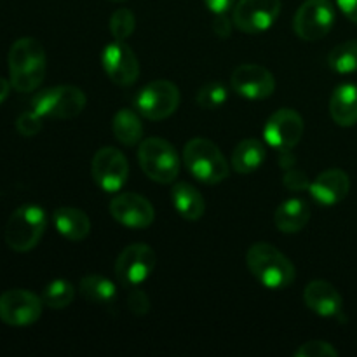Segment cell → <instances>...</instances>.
I'll list each match as a JSON object with an SVG mask.
<instances>
[{
    "mask_svg": "<svg viewBox=\"0 0 357 357\" xmlns=\"http://www.w3.org/2000/svg\"><path fill=\"white\" fill-rule=\"evenodd\" d=\"M112 131H114V136L117 138L119 143L135 146L138 145L143 136V124L139 121L138 114L124 108V110H119L115 114L114 121H112Z\"/></svg>",
    "mask_w": 357,
    "mask_h": 357,
    "instance_id": "d4e9b609",
    "label": "cell"
},
{
    "mask_svg": "<svg viewBox=\"0 0 357 357\" xmlns=\"http://www.w3.org/2000/svg\"><path fill=\"white\" fill-rule=\"evenodd\" d=\"M303 131H305V124L298 112L282 108L271 115L264 128V136L267 145H271L272 149L288 152L298 145Z\"/></svg>",
    "mask_w": 357,
    "mask_h": 357,
    "instance_id": "4fadbf2b",
    "label": "cell"
},
{
    "mask_svg": "<svg viewBox=\"0 0 357 357\" xmlns=\"http://www.w3.org/2000/svg\"><path fill=\"white\" fill-rule=\"evenodd\" d=\"M282 183H284V187L288 188V190H293V192L309 190V187H310V181H309V178H307V174L303 173V171H298V169L286 171Z\"/></svg>",
    "mask_w": 357,
    "mask_h": 357,
    "instance_id": "d6a6232c",
    "label": "cell"
},
{
    "mask_svg": "<svg viewBox=\"0 0 357 357\" xmlns=\"http://www.w3.org/2000/svg\"><path fill=\"white\" fill-rule=\"evenodd\" d=\"M110 215L115 222L129 229H146L155 218L152 202L135 192L115 195L110 202Z\"/></svg>",
    "mask_w": 357,
    "mask_h": 357,
    "instance_id": "9a60e30c",
    "label": "cell"
},
{
    "mask_svg": "<svg viewBox=\"0 0 357 357\" xmlns=\"http://www.w3.org/2000/svg\"><path fill=\"white\" fill-rule=\"evenodd\" d=\"M335 24V7L330 0H305L298 7L293 28L302 40H319Z\"/></svg>",
    "mask_w": 357,
    "mask_h": 357,
    "instance_id": "9c48e42d",
    "label": "cell"
},
{
    "mask_svg": "<svg viewBox=\"0 0 357 357\" xmlns=\"http://www.w3.org/2000/svg\"><path fill=\"white\" fill-rule=\"evenodd\" d=\"M310 220V208L305 201L302 199H288L282 202L278 209H275L274 222L275 227L281 230L282 234H296Z\"/></svg>",
    "mask_w": 357,
    "mask_h": 357,
    "instance_id": "7402d4cb",
    "label": "cell"
},
{
    "mask_svg": "<svg viewBox=\"0 0 357 357\" xmlns=\"http://www.w3.org/2000/svg\"><path fill=\"white\" fill-rule=\"evenodd\" d=\"M204 3L213 14H227L236 6V0H204Z\"/></svg>",
    "mask_w": 357,
    "mask_h": 357,
    "instance_id": "e575fe53",
    "label": "cell"
},
{
    "mask_svg": "<svg viewBox=\"0 0 357 357\" xmlns=\"http://www.w3.org/2000/svg\"><path fill=\"white\" fill-rule=\"evenodd\" d=\"M52 223H54L59 236L73 241V243L86 239L91 232L89 216L82 209L70 208V206H61V208L56 209L52 213Z\"/></svg>",
    "mask_w": 357,
    "mask_h": 357,
    "instance_id": "d6986e66",
    "label": "cell"
},
{
    "mask_svg": "<svg viewBox=\"0 0 357 357\" xmlns=\"http://www.w3.org/2000/svg\"><path fill=\"white\" fill-rule=\"evenodd\" d=\"M87 98L82 89L75 86H56L35 94L31 110L44 119H73L86 108Z\"/></svg>",
    "mask_w": 357,
    "mask_h": 357,
    "instance_id": "8992f818",
    "label": "cell"
},
{
    "mask_svg": "<svg viewBox=\"0 0 357 357\" xmlns=\"http://www.w3.org/2000/svg\"><path fill=\"white\" fill-rule=\"evenodd\" d=\"M110 33L114 35L115 40H126L132 35L136 28V17L129 9H117L110 17Z\"/></svg>",
    "mask_w": 357,
    "mask_h": 357,
    "instance_id": "f1b7e54d",
    "label": "cell"
},
{
    "mask_svg": "<svg viewBox=\"0 0 357 357\" xmlns=\"http://www.w3.org/2000/svg\"><path fill=\"white\" fill-rule=\"evenodd\" d=\"M183 162L195 180L206 185H216L227 180L230 167L222 150L206 138H194L185 145Z\"/></svg>",
    "mask_w": 357,
    "mask_h": 357,
    "instance_id": "3957f363",
    "label": "cell"
},
{
    "mask_svg": "<svg viewBox=\"0 0 357 357\" xmlns=\"http://www.w3.org/2000/svg\"><path fill=\"white\" fill-rule=\"evenodd\" d=\"M351 190V178L342 169H328L310 183L309 192L321 206H335L344 201Z\"/></svg>",
    "mask_w": 357,
    "mask_h": 357,
    "instance_id": "ac0fdd59",
    "label": "cell"
},
{
    "mask_svg": "<svg viewBox=\"0 0 357 357\" xmlns=\"http://www.w3.org/2000/svg\"><path fill=\"white\" fill-rule=\"evenodd\" d=\"M265 160V145L260 139H243L232 152V167L239 174H250L257 171Z\"/></svg>",
    "mask_w": 357,
    "mask_h": 357,
    "instance_id": "603a6c76",
    "label": "cell"
},
{
    "mask_svg": "<svg viewBox=\"0 0 357 357\" xmlns=\"http://www.w3.org/2000/svg\"><path fill=\"white\" fill-rule=\"evenodd\" d=\"M232 89L246 100H267L275 91V79L265 66L246 63L234 70Z\"/></svg>",
    "mask_w": 357,
    "mask_h": 357,
    "instance_id": "2e32d148",
    "label": "cell"
},
{
    "mask_svg": "<svg viewBox=\"0 0 357 357\" xmlns=\"http://www.w3.org/2000/svg\"><path fill=\"white\" fill-rule=\"evenodd\" d=\"M40 296L28 289L14 288L0 295V321L9 326H30L42 316Z\"/></svg>",
    "mask_w": 357,
    "mask_h": 357,
    "instance_id": "8fae6325",
    "label": "cell"
},
{
    "mask_svg": "<svg viewBox=\"0 0 357 357\" xmlns=\"http://www.w3.org/2000/svg\"><path fill=\"white\" fill-rule=\"evenodd\" d=\"M171 199H173L174 209L178 211V215L181 218H185L187 222H197L202 218L206 211V201L202 197L201 192L195 187H192L190 183H180L174 185L171 188Z\"/></svg>",
    "mask_w": 357,
    "mask_h": 357,
    "instance_id": "44dd1931",
    "label": "cell"
},
{
    "mask_svg": "<svg viewBox=\"0 0 357 357\" xmlns=\"http://www.w3.org/2000/svg\"><path fill=\"white\" fill-rule=\"evenodd\" d=\"M128 309L131 310L135 316H145L150 310V300L143 289L135 288L128 295Z\"/></svg>",
    "mask_w": 357,
    "mask_h": 357,
    "instance_id": "1f68e13d",
    "label": "cell"
},
{
    "mask_svg": "<svg viewBox=\"0 0 357 357\" xmlns=\"http://www.w3.org/2000/svg\"><path fill=\"white\" fill-rule=\"evenodd\" d=\"M180 89L169 80H153L146 84L135 98V107L149 121H162L180 107Z\"/></svg>",
    "mask_w": 357,
    "mask_h": 357,
    "instance_id": "52a82bcc",
    "label": "cell"
},
{
    "mask_svg": "<svg viewBox=\"0 0 357 357\" xmlns=\"http://www.w3.org/2000/svg\"><path fill=\"white\" fill-rule=\"evenodd\" d=\"M101 63L108 79L122 87L132 86L139 75V61L126 40H114L103 49Z\"/></svg>",
    "mask_w": 357,
    "mask_h": 357,
    "instance_id": "5bb4252c",
    "label": "cell"
},
{
    "mask_svg": "<svg viewBox=\"0 0 357 357\" xmlns=\"http://www.w3.org/2000/svg\"><path fill=\"white\" fill-rule=\"evenodd\" d=\"M296 357H337L338 351L331 344L323 340H310L300 345Z\"/></svg>",
    "mask_w": 357,
    "mask_h": 357,
    "instance_id": "f546056e",
    "label": "cell"
},
{
    "mask_svg": "<svg viewBox=\"0 0 357 357\" xmlns=\"http://www.w3.org/2000/svg\"><path fill=\"white\" fill-rule=\"evenodd\" d=\"M91 174L103 192L114 194L126 185L129 176V164L124 153L112 146L98 150L91 162Z\"/></svg>",
    "mask_w": 357,
    "mask_h": 357,
    "instance_id": "30bf717a",
    "label": "cell"
},
{
    "mask_svg": "<svg viewBox=\"0 0 357 357\" xmlns=\"http://www.w3.org/2000/svg\"><path fill=\"white\" fill-rule=\"evenodd\" d=\"M9 80L20 93H31L42 84L47 68L44 45L33 37H23L14 42L7 56Z\"/></svg>",
    "mask_w": 357,
    "mask_h": 357,
    "instance_id": "6da1fadb",
    "label": "cell"
},
{
    "mask_svg": "<svg viewBox=\"0 0 357 357\" xmlns=\"http://www.w3.org/2000/svg\"><path fill=\"white\" fill-rule=\"evenodd\" d=\"M10 80H6L3 77H0V103L9 96V91H10Z\"/></svg>",
    "mask_w": 357,
    "mask_h": 357,
    "instance_id": "8d00e7d4",
    "label": "cell"
},
{
    "mask_svg": "<svg viewBox=\"0 0 357 357\" xmlns=\"http://www.w3.org/2000/svg\"><path fill=\"white\" fill-rule=\"evenodd\" d=\"M138 160L143 173L157 183H173L180 173V157L169 142L146 138L139 143Z\"/></svg>",
    "mask_w": 357,
    "mask_h": 357,
    "instance_id": "5b68a950",
    "label": "cell"
},
{
    "mask_svg": "<svg viewBox=\"0 0 357 357\" xmlns=\"http://www.w3.org/2000/svg\"><path fill=\"white\" fill-rule=\"evenodd\" d=\"M42 302L47 305L49 309L61 310L68 307L75 298V288L72 282L65 281V279H56V281L49 282L42 291Z\"/></svg>",
    "mask_w": 357,
    "mask_h": 357,
    "instance_id": "484cf974",
    "label": "cell"
},
{
    "mask_svg": "<svg viewBox=\"0 0 357 357\" xmlns=\"http://www.w3.org/2000/svg\"><path fill=\"white\" fill-rule=\"evenodd\" d=\"M303 302L312 312L321 317H337L344 316V298L331 282L328 281H312L303 289Z\"/></svg>",
    "mask_w": 357,
    "mask_h": 357,
    "instance_id": "e0dca14e",
    "label": "cell"
},
{
    "mask_svg": "<svg viewBox=\"0 0 357 357\" xmlns=\"http://www.w3.org/2000/svg\"><path fill=\"white\" fill-rule=\"evenodd\" d=\"M328 65L337 73L357 72V40H347L333 47L328 54Z\"/></svg>",
    "mask_w": 357,
    "mask_h": 357,
    "instance_id": "4316f807",
    "label": "cell"
},
{
    "mask_svg": "<svg viewBox=\"0 0 357 357\" xmlns=\"http://www.w3.org/2000/svg\"><path fill=\"white\" fill-rule=\"evenodd\" d=\"M234 28V21H230L227 17V14H215V20H213V31L218 35L220 38L230 37Z\"/></svg>",
    "mask_w": 357,
    "mask_h": 357,
    "instance_id": "836d02e7",
    "label": "cell"
},
{
    "mask_svg": "<svg viewBox=\"0 0 357 357\" xmlns=\"http://www.w3.org/2000/svg\"><path fill=\"white\" fill-rule=\"evenodd\" d=\"M246 265L253 278L268 289H286L295 282V265L268 243H257L248 250Z\"/></svg>",
    "mask_w": 357,
    "mask_h": 357,
    "instance_id": "7a4b0ae2",
    "label": "cell"
},
{
    "mask_svg": "<svg viewBox=\"0 0 357 357\" xmlns=\"http://www.w3.org/2000/svg\"><path fill=\"white\" fill-rule=\"evenodd\" d=\"M330 115L335 124L351 128L357 124V84H342L330 98Z\"/></svg>",
    "mask_w": 357,
    "mask_h": 357,
    "instance_id": "ffe728a7",
    "label": "cell"
},
{
    "mask_svg": "<svg viewBox=\"0 0 357 357\" xmlns=\"http://www.w3.org/2000/svg\"><path fill=\"white\" fill-rule=\"evenodd\" d=\"M47 227V215L37 204H24L9 216L6 223V243L17 253L31 251Z\"/></svg>",
    "mask_w": 357,
    "mask_h": 357,
    "instance_id": "277c9868",
    "label": "cell"
},
{
    "mask_svg": "<svg viewBox=\"0 0 357 357\" xmlns=\"http://www.w3.org/2000/svg\"><path fill=\"white\" fill-rule=\"evenodd\" d=\"M79 289L87 302L98 305H108L117 298V288L114 282L100 274H89L80 279Z\"/></svg>",
    "mask_w": 357,
    "mask_h": 357,
    "instance_id": "cb8c5ba5",
    "label": "cell"
},
{
    "mask_svg": "<svg viewBox=\"0 0 357 357\" xmlns=\"http://www.w3.org/2000/svg\"><path fill=\"white\" fill-rule=\"evenodd\" d=\"M112 2H126V0H112Z\"/></svg>",
    "mask_w": 357,
    "mask_h": 357,
    "instance_id": "74e56055",
    "label": "cell"
},
{
    "mask_svg": "<svg viewBox=\"0 0 357 357\" xmlns=\"http://www.w3.org/2000/svg\"><path fill=\"white\" fill-rule=\"evenodd\" d=\"M227 98H229V91L223 84L220 82H209L202 86L197 93V103L201 108H208V110H215L225 105Z\"/></svg>",
    "mask_w": 357,
    "mask_h": 357,
    "instance_id": "83f0119b",
    "label": "cell"
},
{
    "mask_svg": "<svg viewBox=\"0 0 357 357\" xmlns=\"http://www.w3.org/2000/svg\"><path fill=\"white\" fill-rule=\"evenodd\" d=\"M281 13V0H239L234 6V26L244 33L268 30Z\"/></svg>",
    "mask_w": 357,
    "mask_h": 357,
    "instance_id": "7c38bea8",
    "label": "cell"
},
{
    "mask_svg": "<svg viewBox=\"0 0 357 357\" xmlns=\"http://www.w3.org/2000/svg\"><path fill=\"white\" fill-rule=\"evenodd\" d=\"M155 268V251L145 243L129 244L115 261V275L126 288H136L152 275Z\"/></svg>",
    "mask_w": 357,
    "mask_h": 357,
    "instance_id": "ba28073f",
    "label": "cell"
},
{
    "mask_svg": "<svg viewBox=\"0 0 357 357\" xmlns=\"http://www.w3.org/2000/svg\"><path fill=\"white\" fill-rule=\"evenodd\" d=\"M42 119L44 117H40L35 110L23 112L16 121L17 132L21 136H24V138H31V136L38 135L42 129Z\"/></svg>",
    "mask_w": 357,
    "mask_h": 357,
    "instance_id": "4dcf8cb0",
    "label": "cell"
},
{
    "mask_svg": "<svg viewBox=\"0 0 357 357\" xmlns=\"http://www.w3.org/2000/svg\"><path fill=\"white\" fill-rule=\"evenodd\" d=\"M337 3L344 16L357 24V0H337Z\"/></svg>",
    "mask_w": 357,
    "mask_h": 357,
    "instance_id": "d590c367",
    "label": "cell"
}]
</instances>
